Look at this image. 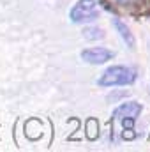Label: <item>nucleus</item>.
I'll list each match as a JSON object with an SVG mask.
<instances>
[{
    "label": "nucleus",
    "instance_id": "f257e3e1",
    "mask_svg": "<svg viewBox=\"0 0 150 152\" xmlns=\"http://www.w3.org/2000/svg\"><path fill=\"white\" fill-rule=\"evenodd\" d=\"M143 110V106L136 101H129V103H122L120 106L115 108L111 115V124H120L122 126V138L124 140H133L136 136L134 133V122L140 117Z\"/></svg>",
    "mask_w": 150,
    "mask_h": 152
},
{
    "label": "nucleus",
    "instance_id": "f03ea898",
    "mask_svg": "<svg viewBox=\"0 0 150 152\" xmlns=\"http://www.w3.org/2000/svg\"><path fill=\"white\" fill-rule=\"evenodd\" d=\"M136 69L127 67V66H111L108 67L101 78L97 80L99 87H125V85H133L136 81Z\"/></svg>",
    "mask_w": 150,
    "mask_h": 152
},
{
    "label": "nucleus",
    "instance_id": "7ed1b4c3",
    "mask_svg": "<svg viewBox=\"0 0 150 152\" xmlns=\"http://www.w3.org/2000/svg\"><path fill=\"white\" fill-rule=\"evenodd\" d=\"M73 23H90L99 18V7L95 0H78L69 11Z\"/></svg>",
    "mask_w": 150,
    "mask_h": 152
},
{
    "label": "nucleus",
    "instance_id": "20e7f679",
    "mask_svg": "<svg viewBox=\"0 0 150 152\" xmlns=\"http://www.w3.org/2000/svg\"><path fill=\"white\" fill-rule=\"evenodd\" d=\"M113 7L131 14V16H147L150 14V0H106Z\"/></svg>",
    "mask_w": 150,
    "mask_h": 152
},
{
    "label": "nucleus",
    "instance_id": "39448f33",
    "mask_svg": "<svg viewBox=\"0 0 150 152\" xmlns=\"http://www.w3.org/2000/svg\"><path fill=\"white\" fill-rule=\"evenodd\" d=\"M113 57H115L113 51L106 50V48H101V46H97V48H87V50L81 51V58L85 62H88V64H94V66L104 64V62L111 60Z\"/></svg>",
    "mask_w": 150,
    "mask_h": 152
},
{
    "label": "nucleus",
    "instance_id": "423d86ee",
    "mask_svg": "<svg viewBox=\"0 0 150 152\" xmlns=\"http://www.w3.org/2000/svg\"><path fill=\"white\" fill-rule=\"evenodd\" d=\"M113 25H115V28H117V32H118V36L122 37V41L125 42V46L127 48H134L136 46V41H134V36L131 34V30H129V27L122 21V20H118V18H113Z\"/></svg>",
    "mask_w": 150,
    "mask_h": 152
},
{
    "label": "nucleus",
    "instance_id": "0eeeda50",
    "mask_svg": "<svg viewBox=\"0 0 150 152\" xmlns=\"http://www.w3.org/2000/svg\"><path fill=\"white\" fill-rule=\"evenodd\" d=\"M83 37L88 41H97V39L104 37V32H103V28H97V27H87V28H83Z\"/></svg>",
    "mask_w": 150,
    "mask_h": 152
}]
</instances>
